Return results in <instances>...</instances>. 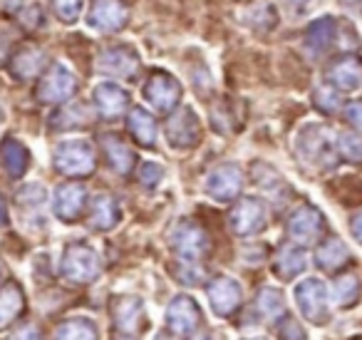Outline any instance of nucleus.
Instances as JSON below:
<instances>
[{"label":"nucleus","mask_w":362,"mask_h":340,"mask_svg":"<svg viewBox=\"0 0 362 340\" xmlns=\"http://www.w3.org/2000/svg\"><path fill=\"white\" fill-rule=\"evenodd\" d=\"M95 105L102 117L115 120V117H119L122 112L127 110V105H129V92L122 90L115 82H102V85L95 87Z\"/></svg>","instance_id":"nucleus-14"},{"label":"nucleus","mask_w":362,"mask_h":340,"mask_svg":"<svg viewBox=\"0 0 362 340\" xmlns=\"http://www.w3.org/2000/svg\"><path fill=\"white\" fill-rule=\"evenodd\" d=\"M0 120H3V107H0Z\"/></svg>","instance_id":"nucleus-45"},{"label":"nucleus","mask_w":362,"mask_h":340,"mask_svg":"<svg viewBox=\"0 0 362 340\" xmlns=\"http://www.w3.org/2000/svg\"><path fill=\"white\" fill-rule=\"evenodd\" d=\"M330 85L340 92H352L362 87V62L355 55H342L327 70Z\"/></svg>","instance_id":"nucleus-11"},{"label":"nucleus","mask_w":362,"mask_h":340,"mask_svg":"<svg viewBox=\"0 0 362 340\" xmlns=\"http://www.w3.org/2000/svg\"><path fill=\"white\" fill-rule=\"evenodd\" d=\"M129 130H132V135H134V140L139 142V144H144V147L154 144V140H156V122H154V117H151L146 110H141V107L132 110Z\"/></svg>","instance_id":"nucleus-23"},{"label":"nucleus","mask_w":362,"mask_h":340,"mask_svg":"<svg viewBox=\"0 0 362 340\" xmlns=\"http://www.w3.org/2000/svg\"><path fill=\"white\" fill-rule=\"evenodd\" d=\"M161 174H164V171H161V166L159 164H151V162H144V164H141V169H139V181L144 186H154L156 181L161 179Z\"/></svg>","instance_id":"nucleus-38"},{"label":"nucleus","mask_w":362,"mask_h":340,"mask_svg":"<svg viewBox=\"0 0 362 340\" xmlns=\"http://www.w3.org/2000/svg\"><path fill=\"white\" fill-rule=\"evenodd\" d=\"M171 246H174V251L181 259L194 261V259H199V256H204V251H206V234H204L202 226L187 219L174 229V234H171Z\"/></svg>","instance_id":"nucleus-9"},{"label":"nucleus","mask_w":362,"mask_h":340,"mask_svg":"<svg viewBox=\"0 0 362 340\" xmlns=\"http://www.w3.org/2000/svg\"><path fill=\"white\" fill-rule=\"evenodd\" d=\"M57 171L70 176H85L95 169V149L85 140H67L55 149Z\"/></svg>","instance_id":"nucleus-1"},{"label":"nucleus","mask_w":362,"mask_h":340,"mask_svg":"<svg viewBox=\"0 0 362 340\" xmlns=\"http://www.w3.org/2000/svg\"><path fill=\"white\" fill-rule=\"evenodd\" d=\"M296 298H298V305L303 308V313H305L310 320H315V323L317 320H325V315H327L325 285H322L317 278L303 280V283L296 288Z\"/></svg>","instance_id":"nucleus-12"},{"label":"nucleus","mask_w":362,"mask_h":340,"mask_svg":"<svg viewBox=\"0 0 362 340\" xmlns=\"http://www.w3.org/2000/svg\"><path fill=\"white\" fill-rule=\"evenodd\" d=\"M72 122H75V125L85 122V107H82V105H70V107H65L62 112H57V117L52 120V125L70 127Z\"/></svg>","instance_id":"nucleus-35"},{"label":"nucleus","mask_w":362,"mask_h":340,"mask_svg":"<svg viewBox=\"0 0 362 340\" xmlns=\"http://www.w3.org/2000/svg\"><path fill=\"white\" fill-rule=\"evenodd\" d=\"M85 0H55V13L62 23H75L82 16Z\"/></svg>","instance_id":"nucleus-33"},{"label":"nucleus","mask_w":362,"mask_h":340,"mask_svg":"<svg viewBox=\"0 0 362 340\" xmlns=\"http://www.w3.org/2000/svg\"><path fill=\"white\" fill-rule=\"evenodd\" d=\"M335 147L345 159L362 162V140L360 135H340L335 140Z\"/></svg>","instance_id":"nucleus-30"},{"label":"nucleus","mask_w":362,"mask_h":340,"mask_svg":"<svg viewBox=\"0 0 362 340\" xmlns=\"http://www.w3.org/2000/svg\"><path fill=\"white\" fill-rule=\"evenodd\" d=\"M298 152L313 164H327L335 154V140L320 125H308L298 137Z\"/></svg>","instance_id":"nucleus-2"},{"label":"nucleus","mask_w":362,"mask_h":340,"mask_svg":"<svg viewBox=\"0 0 362 340\" xmlns=\"http://www.w3.org/2000/svg\"><path fill=\"white\" fill-rule=\"evenodd\" d=\"M352 234H355V239L362 244V214H357L355 219H352Z\"/></svg>","instance_id":"nucleus-40"},{"label":"nucleus","mask_w":362,"mask_h":340,"mask_svg":"<svg viewBox=\"0 0 362 340\" xmlns=\"http://www.w3.org/2000/svg\"><path fill=\"white\" fill-rule=\"evenodd\" d=\"M202 137V122L194 115L192 107H181L176 115H171V120L166 122V140L176 149H189L194 147Z\"/></svg>","instance_id":"nucleus-5"},{"label":"nucleus","mask_w":362,"mask_h":340,"mask_svg":"<svg viewBox=\"0 0 362 340\" xmlns=\"http://www.w3.org/2000/svg\"><path fill=\"white\" fill-rule=\"evenodd\" d=\"M335 35H337V23L332 21L330 16L317 18V21L310 23V28H308V33H305V50L310 52L313 57L325 55V52L330 50Z\"/></svg>","instance_id":"nucleus-18"},{"label":"nucleus","mask_w":362,"mask_h":340,"mask_svg":"<svg viewBox=\"0 0 362 340\" xmlns=\"http://www.w3.org/2000/svg\"><path fill=\"white\" fill-rule=\"evenodd\" d=\"M238 189H241V169L233 164H221L206 179V191L218 201L233 199L238 194Z\"/></svg>","instance_id":"nucleus-13"},{"label":"nucleus","mask_w":362,"mask_h":340,"mask_svg":"<svg viewBox=\"0 0 362 340\" xmlns=\"http://www.w3.org/2000/svg\"><path fill=\"white\" fill-rule=\"evenodd\" d=\"M97 271H100V261H97V254L90 246L75 244L62 256V273H65L67 278L77 280V283L92 280L97 276Z\"/></svg>","instance_id":"nucleus-8"},{"label":"nucleus","mask_w":362,"mask_h":340,"mask_svg":"<svg viewBox=\"0 0 362 340\" xmlns=\"http://www.w3.org/2000/svg\"><path fill=\"white\" fill-rule=\"evenodd\" d=\"M8 216H6V201H3V196H0V226L6 224Z\"/></svg>","instance_id":"nucleus-42"},{"label":"nucleus","mask_w":362,"mask_h":340,"mask_svg":"<svg viewBox=\"0 0 362 340\" xmlns=\"http://www.w3.org/2000/svg\"><path fill=\"white\" fill-rule=\"evenodd\" d=\"M42 201H45V189H42L40 184H28L18 191V204L21 206H33V209H37V206H42Z\"/></svg>","instance_id":"nucleus-34"},{"label":"nucleus","mask_w":362,"mask_h":340,"mask_svg":"<svg viewBox=\"0 0 362 340\" xmlns=\"http://www.w3.org/2000/svg\"><path fill=\"white\" fill-rule=\"evenodd\" d=\"M21 305H23V298L16 285H8V288L0 290V325H6L8 320L18 313Z\"/></svg>","instance_id":"nucleus-28"},{"label":"nucleus","mask_w":362,"mask_h":340,"mask_svg":"<svg viewBox=\"0 0 362 340\" xmlns=\"http://www.w3.org/2000/svg\"><path fill=\"white\" fill-rule=\"evenodd\" d=\"M357 298V278L355 276H340L335 280V300L340 305H347Z\"/></svg>","instance_id":"nucleus-32"},{"label":"nucleus","mask_w":362,"mask_h":340,"mask_svg":"<svg viewBox=\"0 0 362 340\" xmlns=\"http://www.w3.org/2000/svg\"><path fill=\"white\" fill-rule=\"evenodd\" d=\"M209 298H211L216 313L228 315L238 305V300H241V288H238V283L233 278L223 276V278H216L209 285Z\"/></svg>","instance_id":"nucleus-19"},{"label":"nucleus","mask_w":362,"mask_h":340,"mask_svg":"<svg viewBox=\"0 0 362 340\" xmlns=\"http://www.w3.org/2000/svg\"><path fill=\"white\" fill-rule=\"evenodd\" d=\"M102 144H105L107 159H110V164L115 166V171H119V174H127V171H129V166H132V162H134V157H132V152L127 149L124 142L117 140V137L107 135L105 140H102Z\"/></svg>","instance_id":"nucleus-25"},{"label":"nucleus","mask_w":362,"mask_h":340,"mask_svg":"<svg viewBox=\"0 0 362 340\" xmlns=\"http://www.w3.org/2000/svg\"><path fill=\"white\" fill-rule=\"evenodd\" d=\"M305 268V254L298 246H283L281 256H278V276L283 278H291L298 271Z\"/></svg>","instance_id":"nucleus-27"},{"label":"nucleus","mask_w":362,"mask_h":340,"mask_svg":"<svg viewBox=\"0 0 362 340\" xmlns=\"http://www.w3.org/2000/svg\"><path fill=\"white\" fill-rule=\"evenodd\" d=\"M97 67H100V72H105V75H110V77H127V80H132V77H136V72H139L141 62H139V57H136L134 47L112 45L100 52Z\"/></svg>","instance_id":"nucleus-3"},{"label":"nucleus","mask_w":362,"mask_h":340,"mask_svg":"<svg viewBox=\"0 0 362 340\" xmlns=\"http://www.w3.org/2000/svg\"><path fill=\"white\" fill-rule=\"evenodd\" d=\"M13 340H37V333L35 330H21Z\"/></svg>","instance_id":"nucleus-41"},{"label":"nucleus","mask_w":362,"mask_h":340,"mask_svg":"<svg viewBox=\"0 0 362 340\" xmlns=\"http://www.w3.org/2000/svg\"><path fill=\"white\" fill-rule=\"evenodd\" d=\"M119 219V211H117V201L110 194H100L92 204V216L90 224L95 229H112Z\"/></svg>","instance_id":"nucleus-24"},{"label":"nucleus","mask_w":362,"mask_h":340,"mask_svg":"<svg viewBox=\"0 0 362 340\" xmlns=\"http://www.w3.org/2000/svg\"><path fill=\"white\" fill-rule=\"evenodd\" d=\"M258 305H261L268 315L278 313V310L283 308V295L278 293V290H273V288H266L261 295H258Z\"/></svg>","instance_id":"nucleus-37"},{"label":"nucleus","mask_w":362,"mask_h":340,"mask_svg":"<svg viewBox=\"0 0 362 340\" xmlns=\"http://www.w3.org/2000/svg\"><path fill=\"white\" fill-rule=\"evenodd\" d=\"M288 3H291L293 8H308L313 3V0H288Z\"/></svg>","instance_id":"nucleus-43"},{"label":"nucleus","mask_w":362,"mask_h":340,"mask_svg":"<svg viewBox=\"0 0 362 340\" xmlns=\"http://www.w3.org/2000/svg\"><path fill=\"white\" fill-rule=\"evenodd\" d=\"M231 226L238 236H251L266 226V209L258 199H241V204L233 209Z\"/></svg>","instance_id":"nucleus-10"},{"label":"nucleus","mask_w":362,"mask_h":340,"mask_svg":"<svg viewBox=\"0 0 362 340\" xmlns=\"http://www.w3.org/2000/svg\"><path fill=\"white\" fill-rule=\"evenodd\" d=\"M77 80L70 72V67H65L62 62H55L50 70L42 75V82L37 87V97L42 102H65L75 95Z\"/></svg>","instance_id":"nucleus-6"},{"label":"nucleus","mask_w":362,"mask_h":340,"mask_svg":"<svg viewBox=\"0 0 362 340\" xmlns=\"http://www.w3.org/2000/svg\"><path fill=\"white\" fill-rule=\"evenodd\" d=\"M322 226H325V221H322L320 211H315L313 206H303V209H298L296 214L291 216V221H288V231H291V236L296 241H303V244L315 241L317 234L322 231Z\"/></svg>","instance_id":"nucleus-16"},{"label":"nucleus","mask_w":362,"mask_h":340,"mask_svg":"<svg viewBox=\"0 0 362 340\" xmlns=\"http://www.w3.org/2000/svg\"><path fill=\"white\" fill-rule=\"evenodd\" d=\"M60 340H95V325L90 320H70L60 328Z\"/></svg>","instance_id":"nucleus-29"},{"label":"nucleus","mask_w":362,"mask_h":340,"mask_svg":"<svg viewBox=\"0 0 362 340\" xmlns=\"http://www.w3.org/2000/svg\"><path fill=\"white\" fill-rule=\"evenodd\" d=\"M144 97L159 112H171L181 100V85L169 72H154L144 82Z\"/></svg>","instance_id":"nucleus-4"},{"label":"nucleus","mask_w":362,"mask_h":340,"mask_svg":"<svg viewBox=\"0 0 362 340\" xmlns=\"http://www.w3.org/2000/svg\"><path fill=\"white\" fill-rule=\"evenodd\" d=\"M345 115H347V120H350V125H355L357 130L362 132V102H352L345 110Z\"/></svg>","instance_id":"nucleus-39"},{"label":"nucleus","mask_w":362,"mask_h":340,"mask_svg":"<svg viewBox=\"0 0 362 340\" xmlns=\"http://www.w3.org/2000/svg\"><path fill=\"white\" fill-rule=\"evenodd\" d=\"M340 3H342V6H360L362 0H340Z\"/></svg>","instance_id":"nucleus-44"},{"label":"nucleus","mask_w":362,"mask_h":340,"mask_svg":"<svg viewBox=\"0 0 362 340\" xmlns=\"http://www.w3.org/2000/svg\"><path fill=\"white\" fill-rule=\"evenodd\" d=\"M42 21H45V18H42V8L35 6V3L21 11V26L28 28V30H35V28H40Z\"/></svg>","instance_id":"nucleus-36"},{"label":"nucleus","mask_w":362,"mask_h":340,"mask_svg":"<svg viewBox=\"0 0 362 340\" xmlns=\"http://www.w3.org/2000/svg\"><path fill=\"white\" fill-rule=\"evenodd\" d=\"M0 162H3V166H6V171L11 176H21L30 164V154H28L25 144H21L13 137H6L3 144H0Z\"/></svg>","instance_id":"nucleus-21"},{"label":"nucleus","mask_w":362,"mask_h":340,"mask_svg":"<svg viewBox=\"0 0 362 340\" xmlns=\"http://www.w3.org/2000/svg\"><path fill=\"white\" fill-rule=\"evenodd\" d=\"M241 21L243 26H248L253 33H271L273 28L278 26V13L276 8L268 3V0H261V3H253L251 8L241 13Z\"/></svg>","instance_id":"nucleus-20"},{"label":"nucleus","mask_w":362,"mask_h":340,"mask_svg":"<svg viewBox=\"0 0 362 340\" xmlns=\"http://www.w3.org/2000/svg\"><path fill=\"white\" fill-rule=\"evenodd\" d=\"M199 323L197 305L192 298H176L169 308V325L176 333H192Z\"/></svg>","instance_id":"nucleus-22"},{"label":"nucleus","mask_w":362,"mask_h":340,"mask_svg":"<svg viewBox=\"0 0 362 340\" xmlns=\"http://www.w3.org/2000/svg\"><path fill=\"white\" fill-rule=\"evenodd\" d=\"M8 67H11L13 75L21 77V80H30V77L40 75V70L45 67V52L35 45H21L11 55Z\"/></svg>","instance_id":"nucleus-15"},{"label":"nucleus","mask_w":362,"mask_h":340,"mask_svg":"<svg viewBox=\"0 0 362 340\" xmlns=\"http://www.w3.org/2000/svg\"><path fill=\"white\" fill-rule=\"evenodd\" d=\"M340 90H335L332 85H322L315 90V105L322 112H337L340 110Z\"/></svg>","instance_id":"nucleus-31"},{"label":"nucleus","mask_w":362,"mask_h":340,"mask_svg":"<svg viewBox=\"0 0 362 340\" xmlns=\"http://www.w3.org/2000/svg\"><path fill=\"white\" fill-rule=\"evenodd\" d=\"M127 21H129V11L122 0H95L87 16V26L97 33H117L127 26Z\"/></svg>","instance_id":"nucleus-7"},{"label":"nucleus","mask_w":362,"mask_h":340,"mask_svg":"<svg viewBox=\"0 0 362 340\" xmlns=\"http://www.w3.org/2000/svg\"><path fill=\"white\" fill-rule=\"evenodd\" d=\"M345 261H347V249L340 239H327L325 244L317 249V264H320L325 271L340 268Z\"/></svg>","instance_id":"nucleus-26"},{"label":"nucleus","mask_w":362,"mask_h":340,"mask_svg":"<svg viewBox=\"0 0 362 340\" xmlns=\"http://www.w3.org/2000/svg\"><path fill=\"white\" fill-rule=\"evenodd\" d=\"M87 191L80 184H62L55 191V214L62 221H75L80 211L85 209Z\"/></svg>","instance_id":"nucleus-17"}]
</instances>
